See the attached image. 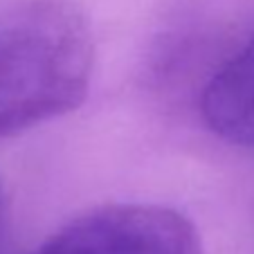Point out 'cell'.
Returning <instances> with one entry per match:
<instances>
[{
	"label": "cell",
	"mask_w": 254,
	"mask_h": 254,
	"mask_svg": "<svg viewBox=\"0 0 254 254\" xmlns=\"http://www.w3.org/2000/svg\"><path fill=\"white\" fill-rule=\"evenodd\" d=\"M95 48L83 16L63 0H27L0 16V139L77 111Z\"/></svg>",
	"instance_id": "1"
},
{
	"label": "cell",
	"mask_w": 254,
	"mask_h": 254,
	"mask_svg": "<svg viewBox=\"0 0 254 254\" xmlns=\"http://www.w3.org/2000/svg\"><path fill=\"white\" fill-rule=\"evenodd\" d=\"M36 254H202L198 230L171 207L117 202L52 234Z\"/></svg>",
	"instance_id": "2"
},
{
	"label": "cell",
	"mask_w": 254,
	"mask_h": 254,
	"mask_svg": "<svg viewBox=\"0 0 254 254\" xmlns=\"http://www.w3.org/2000/svg\"><path fill=\"white\" fill-rule=\"evenodd\" d=\"M200 111L221 139L254 149V34L209 79Z\"/></svg>",
	"instance_id": "3"
},
{
	"label": "cell",
	"mask_w": 254,
	"mask_h": 254,
	"mask_svg": "<svg viewBox=\"0 0 254 254\" xmlns=\"http://www.w3.org/2000/svg\"><path fill=\"white\" fill-rule=\"evenodd\" d=\"M5 193H2V187H0V236H2V230H5Z\"/></svg>",
	"instance_id": "4"
}]
</instances>
